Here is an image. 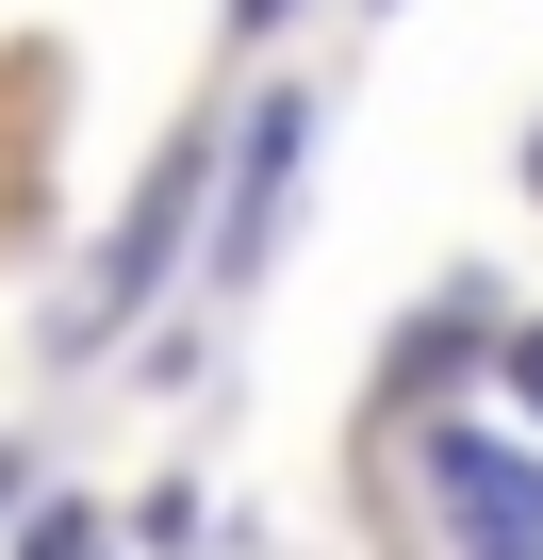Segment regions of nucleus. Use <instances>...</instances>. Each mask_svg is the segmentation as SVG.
Instances as JSON below:
<instances>
[{"label":"nucleus","instance_id":"obj_1","mask_svg":"<svg viewBox=\"0 0 543 560\" xmlns=\"http://www.w3.org/2000/svg\"><path fill=\"white\" fill-rule=\"evenodd\" d=\"M428 494H445L461 560H543V462H527V445H494V429H445V445H428Z\"/></svg>","mask_w":543,"mask_h":560},{"label":"nucleus","instance_id":"obj_2","mask_svg":"<svg viewBox=\"0 0 543 560\" xmlns=\"http://www.w3.org/2000/svg\"><path fill=\"white\" fill-rule=\"evenodd\" d=\"M181 182H198V165H165V182L132 198V231H116V264L83 280V330H116V314H132V280H149V264H165V231H181Z\"/></svg>","mask_w":543,"mask_h":560},{"label":"nucleus","instance_id":"obj_3","mask_svg":"<svg viewBox=\"0 0 543 560\" xmlns=\"http://www.w3.org/2000/svg\"><path fill=\"white\" fill-rule=\"evenodd\" d=\"M281 182H297V100H263V116H247V214H231V247L281 231Z\"/></svg>","mask_w":543,"mask_h":560},{"label":"nucleus","instance_id":"obj_4","mask_svg":"<svg viewBox=\"0 0 543 560\" xmlns=\"http://www.w3.org/2000/svg\"><path fill=\"white\" fill-rule=\"evenodd\" d=\"M17 560H99V527H83V511H50V527L17 544Z\"/></svg>","mask_w":543,"mask_h":560},{"label":"nucleus","instance_id":"obj_5","mask_svg":"<svg viewBox=\"0 0 543 560\" xmlns=\"http://www.w3.org/2000/svg\"><path fill=\"white\" fill-rule=\"evenodd\" d=\"M510 396H527V412H543V330H510Z\"/></svg>","mask_w":543,"mask_h":560},{"label":"nucleus","instance_id":"obj_6","mask_svg":"<svg viewBox=\"0 0 543 560\" xmlns=\"http://www.w3.org/2000/svg\"><path fill=\"white\" fill-rule=\"evenodd\" d=\"M231 18H247V34H263V18H281V0H231Z\"/></svg>","mask_w":543,"mask_h":560}]
</instances>
